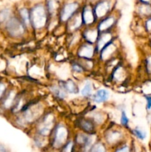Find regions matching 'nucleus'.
Segmentation results:
<instances>
[{
  "instance_id": "nucleus-1",
  "label": "nucleus",
  "mask_w": 151,
  "mask_h": 152,
  "mask_svg": "<svg viewBox=\"0 0 151 152\" xmlns=\"http://www.w3.org/2000/svg\"><path fill=\"white\" fill-rule=\"evenodd\" d=\"M47 22V12L44 6L38 4L30 12V23L36 29H41Z\"/></svg>"
},
{
  "instance_id": "nucleus-2",
  "label": "nucleus",
  "mask_w": 151,
  "mask_h": 152,
  "mask_svg": "<svg viewBox=\"0 0 151 152\" xmlns=\"http://www.w3.org/2000/svg\"><path fill=\"white\" fill-rule=\"evenodd\" d=\"M68 137V131L63 125H58L53 134L52 145L53 148H60L66 144Z\"/></svg>"
},
{
  "instance_id": "nucleus-3",
  "label": "nucleus",
  "mask_w": 151,
  "mask_h": 152,
  "mask_svg": "<svg viewBox=\"0 0 151 152\" xmlns=\"http://www.w3.org/2000/svg\"><path fill=\"white\" fill-rule=\"evenodd\" d=\"M7 31L13 37H19L23 35L25 28L22 22L16 17L10 18L7 23Z\"/></svg>"
},
{
  "instance_id": "nucleus-4",
  "label": "nucleus",
  "mask_w": 151,
  "mask_h": 152,
  "mask_svg": "<svg viewBox=\"0 0 151 152\" xmlns=\"http://www.w3.org/2000/svg\"><path fill=\"white\" fill-rule=\"evenodd\" d=\"M78 8V4L76 2H71L65 4L62 8L60 14V19L62 22H66L71 19L74 13Z\"/></svg>"
},
{
  "instance_id": "nucleus-5",
  "label": "nucleus",
  "mask_w": 151,
  "mask_h": 152,
  "mask_svg": "<svg viewBox=\"0 0 151 152\" xmlns=\"http://www.w3.org/2000/svg\"><path fill=\"white\" fill-rule=\"evenodd\" d=\"M95 49L91 44L85 43L80 46L78 50V56L84 59H90L94 55Z\"/></svg>"
},
{
  "instance_id": "nucleus-6",
  "label": "nucleus",
  "mask_w": 151,
  "mask_h": 152,
  "mask_svg": "<svg viewBox=\"0 0 151 152\" xmlns=\"http://www.w3.org/2000/svg\"><path fill=\"white\" fill-rule=\"evenodd\" d=\"M81 19L82 22L86 25H90L95 22L96 16L94 11L90 6H86L81 13Z\"/></svg>"
},
{
  "instance_id": "nucleus-7",
  "label": "nucleus",
  "mask_w": 151,
  "mask_h": 152,
  "mask_svg": "<svg viewBox=\"0 0 151 152\" xmlns=\"http://www.w3.org/2000/svg\"><path fill=\"white\" fill-rule=\"evenodd\" d=\"M110 10V4L107 1H99L96 6H95L93 11H94L95 16L97 18H103L106 16Z\"/></svg>"
},
{
  "instance_id": "nucleus-8",
  "label": "nucleus",
  "mask_w": 151,
  "mask_h": 152,
  "mask_svg": "<svg viewBox=\"0 0 151 152\" xmlns=\"http://www.w3.org/2000/svg\"><path fill=\"white\" fill-rule=\"evenodd\" d=\"M111 39H112V34L110 33L105 32L99 35L97 42H96V43H97L96 49H97L98 51H101L110 42Z\"/></svg>"
},
{
  "instance_id": "nucleus-9",
  "label": "nucleus",
  "mask_w": 151,
  "mask_h": 152,
  "mask_svg": "<svg viewBox=\"0 0 151 152\" xmlns=\"http://www.w3.org/2000/svg\"><path fill=\"white\" fill-rule=\"evenodd\" d=\"M110 93L106 89H99L92 96L93 102L96 103H102L109 99Z\"/></svg>"
},
{
  "instance_id": "nucleus-10",
  "label": "nucleus",
  "mask_w": 151,
  "mask_h": 152,
  "mask_svg": "<svg viewBox=\"0 0 151 152\" xmlns=\"http://www.w3.org/2000/svg\"><path fill=\"white\" fill-rule=\"evenodd\" d=\"M114 24H115L114 17L108 16V17L105 18V19H104L103 20L99 22V25H98V31L102 33L107 32L111 27H113Z\"/></svg>"
},
{
  "instance_id": "nucleus-11",
  "label": "nucleus",
  "mask_w": 151,
  "mask_h": 152,
  "mask_svg": "<svg viewBox=\"0 0 151 152\" xmlns=\"http://www.w3.org/2000/svg\"><path fill=\"white\" fill-rule=\"evenodd\" d=\"M99 33L98 29H93V28L87 29L83 33V37H84V39L87 42V43L93 44V43H96L97 42L99 36Z\"/></svg>"
},
{
  "instance_id": "nucleus-12",
  "label": "nucleus",
  "mask_w": 151,
  "mask_h": 152,
  "mask_svg": "<svg viewBox=\"0 0 151 152\" xmlns=\"http://www.w3.org/2000/svg\"><path fill=\"white\" fill-rule=\"evenodd\" d=\"M116 50V46L113 42H110L101 50V59L107 60L109 59Z\"/></svg>"
},
{
  "instance_id": "nucleus-13",
  "label": "nucleus",
  "mask_w": 151,
  "mask_h": 152,
  "mask_svg": "<svg viewBox=\"0 0 151 152\" xmlns=\"http://www.w3.org/2000/svg\"><path fill=\"white\" fill-rule=\"evenodd\" d=\"M61 87H62L65 91L70 94L76 93L77 91H78V88H77L76 85L75 83H74L73 81H72V80H68V81L63 83V84L62 85Z\"/></svg>"
},
{
  "instance_id": "nucleus-14",
  "label": "nucleus",
  "mask_w": 151,
  "mask_h": 152,
  "mask_svg": "<svg viewBox=\"0 0 151 152\" xmlns=\"http://www.w3.org/2000/svg\"><path fill=\"white\" fill-rule=\"evenodd\" d=\"M121 137V134L118 131H113L110 132L106 137L107 141L109 142L110 144H113L118 142Z\"/></svg>"
},
{
  "instance_id": "nucleus-15",
  "label": "nucleus",
  "mask_w": 151,
  "mask_h": 152,
  "mask_svg": "<svg viewBox=\"0 0 151 152\" xmlns=\"http://www.w3.org/2000/svg\"><path fill=\"white\" fill-rule=\"evenodd\" d=\"M79 126L80 128L87 133H90L94 129L93 123L88 120H84V119L81 120L79 123Z\"/></svg>"
},
{
  "instance_id": "nucleus-16",
  "label": "nucleus",
  "mask_w": 151,
  "mask_h": 152,
  "mask_svg": "<svg viewBox=\"0 0 151 152\" xmlns=\"http://www.w3.org/2000/svg\"><path fill=\"white\" fill-rule=\"evenodd\" d=\"M82 19H81V16H76L74 18L71 19L70 22V28L72 31H75L79 28L82 25Z\"/></svg>"
},
{
  "instance_id": "nucleus-17",
  "label": "nucleus",
  "mask_w": 151,
  "mask_h": 152,
  "mask_svg": "<svg viewBox=\"0 0 151 152\" xmlns=\"http://www.w3.org/2000/svg\"><path fill=\"white\" fill-rule=\"evenodd\" d=\"M20 13L21 19L22 22H23V24L25 25H29L30 23V13H29L28 9L22 8L19 11Z\"/></svg>"
},
{
  "instance_id": "nucleus-18",
  "label": "nucleus",
  "mask_w": 151,
  "mask_h": 152,
  "mask_svg": "<svg viewBox=\"0 0 151 152\" xmlns=\"http://www.w3.org/2000/svg\"><path fill=\"white\" fill-rule=\"evenodd\" d=\"M133 133L134 136L140 140H144L147 137V132L140 127L135 128L133 130Z\"/></svg>"
},
{
  "instance_id": "nucleus-19",
  "label": "nucleus",
  "mask_w": 151,
  "mask_h": 152,
  "mask_svg": "<svg viewBox=\"0 0 151 152\" xmlns=\"http://www.w3.org/2000/svg\"><path fill=\"white\" fill-rule=\"evenodd\" d=\"M139 13L141 15L147 17L151 16V6L148 4H142L139 7Z\"/></svg>"
},
{
  "instance_id": "nucleus-20",
  "label": "nucleus",
  "mask_w": 151,
  "mask_h": 152,
  "mask_svg": "<svg viewBox=\"0 0 151 152\" xmlns=\"http://www.w3.org/2000/svg\"><path fill=\"white\" fill-rule=\"evenodd\" d=\"M92 91H93V87L90 82H87L84 86L83 88L81 89V94L83 96H91Z\"/></svg>"
},
{
  "instance_id": "nucleus-21",
  "label": "nucleus",
  "mask_w": 151,
  "mask_h": 152,
  "mask_svg": "<svg viewBox=\"0 0 151 152\" xmlns=\"http://www.w3.org/2000/svg\"><path fill=\"white\" fill-rule=\"evenodd\" d=\"M52 91L59 99H64L66 96V91L62 88V87H58V86H53L52 88Z\"/></svg>"
},
{
  "instance_id": "nucleus-22",
  "label": "nucleus",
  "mask_w": 151,
  "mask_h": 152,
  "mask_svg": "<svg viewBox=\"0 0 151 152\" xmlns=\"http://www.w3.org/2000/svg\"><path fill=\"white\" fill-rule=\"evenodd\" d=\"M89 152H107L105 145L102 142H97L93 145V146L90 148Z\"/></svg>"
},
{
  "instance_id": "nucleus-23",
  "label": "nucleus",
  "mask_w": 151,
  "mask_h": 152,
  "mask_svg": "<svg viewBox=\"0 0 151 152\" xmlns=\"http://www.w3.org/2000/svg\"><path fill=\"white\" fill-rule=\"evenodd\" d=\"M10 11L9 9H2L0 10V22H4V21L10 19Z\"/></svg>"
},
{
  "instance_id": "nucleus-24",
  "label": "nucleus",
  "mask_w": 151,
  "mask_h": 152,
  "mask_svg": "<svg viewBox=\"0 0 151 152\" xmlns=\"http://www.w3.org/2000/svg\"><path fill=\"white\" fill-rule=\"evenodd\" d=\"M62 148H62V152H73V141H68Z\"/></svg>"
},
{
  "instance_id": "nucleus-25",
  "label": "nucleus",
  "mask_w": 151,
  "mask_h": 152,
  "mask_svg": "<svg viewBox=\"0 0 151 152\" xmlns=\"http://www.w3.org/2000/svg\"><path fill=\"white\" fill-rule=\"evenodd\" d=\"M144 95H151V80H148L144 85L142 88Z\"/></svg>"
},
{
  "instance_id": "nucleus-26",
  "label": "nucleus",
  "mask_w": 151,
  "mask_h": 152,
  "mask_svg": "<svg viewBox=\"0 0 151 152\" xmlns=\"http://www.w3.org/2000/svg\"><path fill=\"white\" fill-rule=\"evenodd\" d=\"M145 68L146 71L149 75H151V55L148 56L145 60Z\"/></svg>"
},
{
  "instance_id": "nucleus-27",
  "label": "nucleus",
  "mask_w": 151,
  "mask_h": 152,
  "mask_svg": "<svg viewBox=\"0 0 151 152\" xmlns=\"http://www.w3.org/2000/svg\"><path fill=\"white\" fill-rule=\"evenodd\" d=\"M129 123V119L126 114L125 111H123L121 115V124L124 126H127Z\"/></svg>"
},
{
  "instance_id": "nucleus-28",
  "label": "nucleus",
  "mask_w": 151,
  "mask_h": 152,
  "mask_svg": "<svg viewBox=\"0 0 151 152\" xmlns=\"http://www.w3.org/2000/svg\"><path fill=\"white\" fill-rule=\"evenodd\" d=\"M144 28L146 30L147 33L151 36V16L148 17L144 23Z\"/></svg>"
},
{
  "instance_id": "nucleus-29",
  "label": "nucleus",
  "mask_w": 151,
  "mask_h": 152,
  "mask_svg": "<svg viewBox=\"0 0 151 152\" xmlns=\"http://www.w3.org/2000/svg\"><path fill=\"white\" fill-rule=\"evenodd\" d=\"M47 7H48V10L50 13H53V12H55V10H56V2H55L53 0H50L48 2V4H47Z\"/></svg>"
},
{
  "instance_id": "nucleus-30",
  "label": "nucleus",
  "mask_w": 151,
  "mask_h": 152,
  "mask_svg": "<svg viewBox=\"0 0 151 152\" xmlns=\"http://www.w3.org/2000/svg\"><path fill=\"white\" fill-rule=\"evenodd\" d=\"M146 99V109L147 111L151 110V95H144Z\"/></svg>"
},
{
  "instance_id": "nucleus-31",
  "label": "nucleus",
  "mask_w": 151,
  "mask_h": 152,
  "mask_svg": "<svg viewBox=\"0 0 151 152\" xmlns=\"http://www.w3.org/2000/svg\"><path fill=\"white\" fill-rule=\"evenodd\" d=\"M115 152H130V147L128 145H123V146L120 147V148H117L115 150Z\"/></svg>"
},
{
  "instance_id": "nucleus-32",
  "label": "nucleus",
  "mask_w": 151,
  "mask_h": 152,
  "mask_svg": "<svg viewBox=\"0 0 151 152\" xmlns=\"http://www.w3.org/2000/svg\"><path fill=\"white\" fill-rule=\"evenodd\" d=\"M73 71H76V72L81 73L83 71L82 67H81V65H80L79 64H73Z\"/></svg>"
},
{
  "instance_id": "nucleus-33",
  "label": "nucleus",
  "mask_w": 151,
  "mask_h": 152,
  "mask_svg": "<svg viewBox=\"0 0 151 152\" xmlns=\"http://www.w3.org/2000/svg\"><path fill=\"white\" fill-rule=\"evenodd\" d=\"M4 91H5V86H4V85L3 83H0V99L2 96Z\"/></svg>"
},
{
  "instance_id": "nucleus-34",
  "label": "nucleus",
  "mask_w": 151,
  "mask_h": 152,
  "mask_svg": "<svg viewBox=\"0 0 151 152\" xmlns=\"http://www.w3.org/2000/svg\"><path fill=\"white\" fill-rule=\"evenodd\" d=\"M142 2V4H149L151 2V0H140Z\"/></svg>"
},
{
  "instance_id": "nucleus-35",
  "label": "nucleus",
  "mask_w": 151,
  "mask_h": 152,
  "mask_svg": "<svg viewBox=\"0 0 151 152\" xmlns=\"http://www.w3.org/2000/svg\"><path fill=\"white\" fill-rule=\"evenodd\" d=\"M0 152H7V150H6V148H4L3 145H0Z\"/></svg>"
},
{
  "instance_id": "nucleus-36",
  "label": "nucleus",
  "mask_w": 151,
  "mask_h": 152,
  "mask_svg": "<svg viewBox=\"0 0 151 152\" xmlns=\"http://www.w3.org/2000/svg\"><path fill=\"white\" fill-rule=\"evenodd\" d=\"M150 47H151V36H150Z\"/></svg>"
}]
</instances>
